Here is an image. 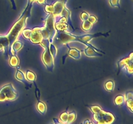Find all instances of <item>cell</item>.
Instances as JSON below:
<instances>
[{"mask_svg":"<svg viewBox=\"0 0 133 124\" xmlns=\"http://www.w3.org/2000/svg\"><path fill=\"white\" fill-rule=\"evenodd\" d=\"M133 59H131L125 66L124 68H125L127 72H128L129 74H132L133 73Z\"/></svg>","mask_w":133,"mask_h":124,"instance_id":"cell-24","label":"cell"},{"mask_svg":"<svg viewBox=\"0 0 133 124\" xmlns=\"http://www.w3.org/2000/svg\"><path fill=\"white\" fill-rule=\"evenodd\" d=\"M84 53L85 56L89 58H93V57H101L102 56L103 54H105L102 50L98 49H94L90 47H87L84 50Z\"/></svg>","mask_w":133,"mask_h":124,"instance_id":"cell-10","label":"cell"},{"mask_svg":"<svg viewBox=\"0 0 133 124\" xmlns=\"http://www.w3.org/2000/svg\"><path fill=\"white\" fill-rule=\"evenodd\" d=\"M58 33V40L59 41L60 43L66 44L69 43L70 42H73V41H77V42H80L81 43L84 44L87 47H90L94 48V49H97L91 45L90 43V41L94 38L96 37H100V36H104V37H107L109 36L110 32H107V33H101V32H99V33H95V34H85L83 36H75V35L73 34L70 33L68 32H62V31H57Z\"/></svg>","mask_w":133,"mask_h":124,"instance_id":"cell-2","label":"cell"},{"mask_svg":"<svg viewBox=\"0 0 133 124\" xmlns=\"http://www.w3.org/2000/svg\"><path fill=\"white\" fill-rule=\"evenodd\" d=\"M22 35L23 36V37L25 39H27V40H29V37L31 36V32H32V29H29V28H25L24 29L23 28L22 31Z\"/></svg>","mask_w":133,"mask_h":124,"instance_id":"cell-23","label":"cell"},{"mask_svg":"<svg viewBox=\"0 0 133 124\" xmlns=\"http://www.w3.org/2000/svg\"><path fill=\"white\" fill-rule=\"evenodd\" d=\"M59 19H55V27L57 31L68 32V25L67 24L68 18L66 16H59Z\"/></svg>","mask_w":133,"mask_h":124,"instance_id":"cell-8","label":"cell"},{"mask_svg":"<svg viewBox=\"0 0 133 124\" xmlns=\"http://www.w3.org/2000/svg\"><path fill=\"white\" fill-rule=\"evenodd\" d=\"M15 78L19 81H21V82L23 83L25 85H27V80H26L25 74L19 69H18L16 71V72L15 74Z\"/></svg>","mask_w":133,"mask_h":124,"instance_id":"cell-14","label":"cell"},{"mask_svg":"<svg viewBox=\"0 0 133 124\" xmlns=\"http://www.w3.org/2000/svg\"><path fill=\"white\" fill-rule=\"evenodd\" d=\"M77 118V114L75 111H71V112L68 113V117L67 124H71L74 122Z\"/></svg>","mask_w":133,"mask_h":124,"instance_id":"cell-20","label":"cell"},{"mask_svg":"<svg viewBox=\"0 0 133 124\" xmlns=\"http://www.w3.org/2000/svg\"><path fill=\"white\" fill-rule=\"evenodd\" d=\"M81 124H94V123L92 122V121L89 120H84L83 123H81Z\"/></svg>","mask_w":133,"mask_h":124,"instance_id":"cell-36","label":"cell"},{"mask_svg":"<svg viewBox=\"0 0 133 124\" xmlns=\"http://www.w3.org/2000/svg\"><path fill=\"white\" fill-rule=\"evenodd\" d=\"M53 121L54 122V124H67V123H62L61 121H59V120L57 118H53Z\"/></svg>","mask_w":133,"mask_h":124,"instance_id":"cell-34","label":"cell"},{"mask_svg":"<svg viewBox=\"0 0 133 124\" xmlns=\"http://www.w3.org/2000/svg\"><path fill=\"white\" fill-rule=\"evenodd\" d=\"M109 3L112 7H120V0H109Z\"/></svg>","mask_w":133,"mask_h":124,"instance_id":"cell-27","label":"cell"},{"mask_svg":"<svg viewBox=\"0 0 133 124\" xmlns=\"http://www.w3.org/2000/svg\"><path fill=\"white\" fill-rule=\"evenodd\" d=\"M66 2L67 0H57L52 5L53 6V12L52 13V15L55 18L61 16L64 9L66 7Z\"/></svg>","mask_w":133,"mask_h":124,"instance_id":"cell-7","label":"cell"},{"mask_svg":"<svg viewBox=\"0 0 133 124\" xmlns=\"http://www.w3.org/2000/svg\"><path fill=\"white\" fill-rule=\"evenodd\" d=\"M124 96H125V101L128 100V99H133V93L132 91L127 92L125 94V95Z\"/></svg>","mask_w":133,"mask_h":124,"instance_id":"cell-32","label":"cell"},{"mask_svg":"<svg viewBox=\"0 0 133 124\" xmlns=\"http://www.w3.org/2000/svg\"><path fill=\"white\" fill-rule=\"evenodd\" d=\"M125 102V96L124 95H118L114 99V103L117 106H120L123 105V103Z\"/></svg>","mask_w":133,"mask_h":124,"instance_id":"cell-18","label":"cell"},{"mask_svg":"<svg viewBox=\"0 0 133 124\" xmlns=\"http://www.w3.org/2000/svg\"><path fill=\"white\" fill-rule=\"evenodd\" d=\"M133 54L132 53H131L130 56L127 58H125L122 59L121 60H119V61L118 62V75L119 74V72H120L122 68H123L125 67V66L131 60V59H133Z\"/></svg>","mask_w":133,"mask_h":124,"instance_id":"cell-13","label":"cell"},{"mask_svg":"<svg viewBox=\"0 0 133 124\" xmlns=\"http://www.w3.org/2000/svg\"><path fill=\"white\" fill-rule=\"evenodd\" d=\"M82 29L84 31H90L91 30L92 27V25L88 21V20L87 21H84L82 23Z\"/></svg>","mask_w":133,"mask_h":124,"instance_id":"cell-21","label":"cell"},{"mask_svg":"<svg viewBox=\"0 0 133 124\" xmlns=\"http://www.w3.org/2000/svg\"><path fill=\"white\" fill-rule=\"evenodd\" d=\"M36 1L37 0H29V1L31 3H34V2H36Z\"/></svg>","mask_w":133,"mask_h":124,"instance_id":"cell-37","label":"cell"},{"mask_svg":"<svg viewBox=\"0 0 133 124\" xmlns=\"http://www.w3.org/2000/svg\"><path fill=\"white\" fill-rule=\"evenodd\" d=\"M88 21L90 22V23H91L92 25L93 24H95V23H96V22L97 21V18H96L95 16H90V15L89 18H88Z\"/></svg>","mask_w":133,"mask_h":124,"instance_id":"cell-31","label":"cell"},{"mask_svg":"<svg viewBox=\"0 0 133 124\" xmlns=\"http://www.w3.org/2000/svg\"><path fill=\"white\" fill-rule=\"evenodd\" d=\"M25 76L26 80L28 81H29V82L33 83L34 81H36V76L33 72H32V71L27 70V71H26Z\"/></svg>","mask_w":133,"mask_h":124,"instance_id":"cell-16","label":"cell"},{"mask_svg":"<svg viewBox=\"0 0 133 124\" xmlns=\"http://www.w3.org/2000/svg\"><path fill=\"white\" fill-rule=\"evenodd\" d=\"M90 16V14H88L87 12H83L81 14V19L83 21H87L88 19V18Z\"/></svg>","mask_w":133,"mask_h":124,"instance_id":"cell-29","label":"cell"},{"mask_svg":"<svg viewBox=\"0 0 133 124\" xmlns=\"http://www.w3.org/2000/svg\"><path fill=\"white\" fill-rule=\"evenodd\" d=\"M44 10L48 14H52L53 12V6L52 5H48L45 4V6L44 7Z\"/></svg>","mask_w":133,"mask_h":124,"instance_id":"cell-28","label":"cell"},{"mask_svg":"<svg viewBox=\"0 0 133 124\" xmlns=\"http://www.w3.org/2000/svg\"><path fill=\"white\" fill-rule=\"evenodd\" d=\"M29 40L33 44H40L42 41L43 37L39 31L38 27H35V28H32Z\"/></svg>","mask_w":133,"mask_h":124,"instance_id":"cell-9","label":"cell"},{"mask_svg":"<svg viewBox=\"0 0 133 124\" xmlns=\"http://www.w3.org/2000/svg\"><path fill=\"white\" fill-rule=\"evenodd\" d=\"M36 109L38 111L42 114H45L47 111V106L44 102L38 101L37 105H36Z\"/></svg>","mask_w":133,"mask_h":124,"instance_id":"cell-15","label":"cell"},{"mask_svg":"<svg viewBox=\"0 0 133 124\" xmlns=\"http://www.w3.org/2000/svg\"><path fill=\"white\" fill-rule=\"evenodd\" d=\"M36 2L38 4H40V5H45V4H47L46 0H37Z\"/></svg>","mask_w":133,"mask_h":124,"instance_id":"cell-35","label":"cell"},{"mask_svg":"<svg viewBox=\"0 0 133 124\" xmlns=\"http://www.w3.org/2000/svg\"><path fill=\"white\" fill-rule=\"evenodd\" d=\"M126 104H127V107L129 109V111H131V112H133V100L132 99H128V100H126Z\"/></svg>","mask_w":133,"mask_h":124,"instance_id":"cell-30","label":"cell"},{"mask_svg":"<svg viewBox=\"0 0 133 124\" xmlns=\"http://www.w3.org/2000/svg\"><path fill=\"white\" fill-rule=\"evenodd\" d=\"M49 46L44 47V51L42 55V60L46 67L47 70L49 72H53L55 67L54 58L52 56L49 50Z\"/></svg>","mask_w":133,"mask_h":124,"instance_id":"cell-5","label":"cell"},{"mask_svg":"<svg viewBox=\"0 0 133 124\" xmlns=\"http://www.w3.org/2000/svg\"><path fill=\"white\" fill-rule=\"evenodd\" d=\"M53 124H54V123H53Z\"/></svg>","mask_w":133,"mask_h":124,"instance_id":"cell-38","label":"cell"},{"mask_svg":"<svg viewBox=\"0 0 133 124\" xmlns=\"http://www.w3.org/2000/svg\"><path fill=\"white\" fill-rule=\"evenodd\" d=\"M45 27L48 28V30L50 32V37L49 39V43H53V39L57 34V30L55 27V18L52 15V14H49L48 16L45 19Z\"/></svg>","mask_w":133,"mask_h":124,"instance_id":"cell-6","label":"cell"},{"mask_svg":"<svg viewBox=\"0 0 133 124\" xmlns=\"http://www.w3.org/2000/svg\"><path fill=\"white\" fill-rule=\"evenodd\" d=\"M66 45L68 46L69 49V51H68V56L71 58H72L73 59H80L81 58V51L80 50L77 49H75V48H70L69 47L68 43L66 44Z\"/></svg>","mask_w":133,"mask_h":124,"instance_id":"cell-11","label":"cell"},{"mask_svg":"<svg viewBox=\"0 0 133 124\" xmlns=\"http://www.w3.org/2000/svg\"><path fill=\"white\" fill-rule=\"evenodd\" d=\"M49 50H50V52L52 56L55 58L56 56H57V47H56L53 43H50L49 44Z\"/></svg>","mask_w":133,"mask_h":124,"instance_id":"cell-25","label":"cell"},{"mask_svg":"<svg viewBox=\"0 0 133 124\" xmlns=\"http://www.w3.org/2000/svg\"><path fill=\"white\" fill-rule=\"evenodd\" d=\"M68 117V112L67 111H66V112H64L61 114L58 120H59V121H61L62 123H67Z\"/></svg>","mask_w":133,"mask_h":124,"instance_id":"cell-22","label":"cell"},{"mask_svg":"<svg viewBox=\"0 0 133 124\" xmlns=\"http://www.w3.org/2000/svg\"><path fill=\"white\" fill-rule=\"evenodd\" d=\"M93 119L97 124H112L115 120V117L111 112L101 110L98 113L94 114Z\"/></svg>","mask_w":133,"mask_h":124,"instance_id":"cell-4","label":"cell"},{"mask_svg":"<svg viewBox=\"0 0 133 124\" xmlns=\"http://www.w3.org/2000/svg\"><path fill=\"white\" fill-rule=\"evenodd\" d=\"M23 47V43L21 41H14L12 43V45H11L10 49V54L12 55H16L17 52H18L19 50H20L22 49V47Z\"/></svg>","mask_w":133,"mask_h":124,"instance_id":"cell-12","label":"cell"},{"mask_svg":"<svg viewBox=\"0 0 133 124\" xmlns=\"http://www.w3.org/2000/svg\"><path fill=\"white\" fill-rule=\"evenodd\" d=\"M32 4L33 3L28 1V4L25 9L24 11L21 14L19 19L13 25L12 28L9 30V33L6 35H1L0 36V43L3 47L5 53H9V52H10L11 45L14 41H16L19 34L24 28L27 18L30 16V14H31Z\"/></svg>","mask_w":133,"mask_h":124,"instance_id":"cell-1","label":"cell"},{"mask_svg":"<svg viewBox=\"0 0 133 124\" xmlns=\"http://www.w3.org/2000/svg\"><path fill=\"white\" fill-rule=\"evenodd\" d=\"M88 108L90 109L92 112L93 114L98 113L99 112L102 110L101 107L99 105H92V106H88Z\"/></svg>","mask_w":133,"mask_h":124,"instance_id":"cell-26","label":"cell"},{"mask_svg":"<svg viewBox=\"0 0 133 124\" xmlns=\"http://www.w3.org/2000/svg\"><path fill=\"white\" fill-rule=\"evenodd\" d=\"M34 83H35V88H36V89H35V94H36V98H37V99L38 101H40V99L39 98H40V90L38 89V88L37 85H36V83H35V81H34Z\"/></svg>","mask_w":133,"mask_h":124,"instance_id":"cell-33","label":"cell"},{"mask_svg":"<svg viewBox=\"0 0 133 124\" xmlns=\"http://www.w3.org/2000/svg\"><path fill=\"white\" fill-rule=\"evenodd\" d=\"M19 96L18 92L12 83L6 84L0 89V102L14 101Z\"/></svg>","mask_w":133,"mask_h":124,"instance_id":"cell-3","label":"cell"},{"mask_svg":"<svg viewBox=\"0 0 133 124\" xmlns=\"http://www.w3.org/2000/svg\"><path fill=\"white\" fill-rule=\"evenodd\" d=\"M19 63V61L16 55H12L9 59V65L12 67H18Z\"/></svg>","mask_w":133,"mask_h":124,"instance_id":"cell-17","label":"cell"},{"mask_svg":"<svg viewBox=\"0 0 133 124\" xmlns=\"http://www.w3.org/2000/svg\"><path fill=\"white\" fill-rule=\"evenodd\" d=\"M104 87H105V90L109 92H112L114 90V87H115V83L112 80H109V81H107L105 82Z\"/></svg>","mask_w":133,"mask_h":124,"instance_id":"cell-19","label":"cell"}]
</instances>
